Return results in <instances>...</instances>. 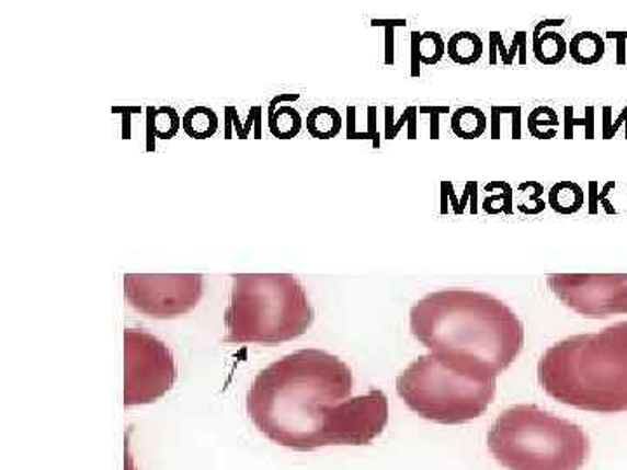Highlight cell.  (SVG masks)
<instances>
[{
	"label": "cell",
	"mask_w": 627,
	"mask_h": 470,
	"mask_svg": "<svg viewBox=\"0 0 627 470\" xmlns=\"http://www.w3.org/2000/svg\"><path fill=\"white\" fill-rule=\"evenodd\" d=\"M352 371L319 348L293 352L262 369L248 390L247 411L272 443L314 451L322 448L327 411L351 398Z\"/></svg>",
	"instance_id": "6da1fadb"
},
{
	"label": "cell",
	"mask_w": 627,
	"mask_h": 470,
	"mask_svg": "<svg viewBox=\"0 0 627 470\" xmlns=\"http://www.w3.org/2000/svg\"><path fill=\"white\" fill-rule=\"evenodd\" d=\"M411 335L431 354L499 377L525 345V326L504 301L475 289L429 293L410 310Z\"/></svg>",
	"instance_id": "7a4b0ae2"
},
{
	"label": "cell",
	"mask_w": 627,
	"mask_h": 470,
	"mask_svg": "<svg viewBox=\"0 0 627 470\" xmlns=\"http://www.w3.org/2000/svg\"><path fill=\"white\" fill-rule=\"evenodd\" d=\"M544 392L556 401L591 413L627 411V321L568 336L538 360Z\"/></svg>",
	"instance_id": "3957f363"
},
{
	"label": "cell",
	"mask_w": 627,
	"mask_h": 470,
	"mask_svg": "<svg viewBox=\"0 0 627 470\" xmlns=\"http://www.w3.org/2000/svg\"><path fill=\"white\" fill-rule=\"evenodd\" d=\"M314 322L304 284L289 274H236L225 310L227 344L277 345L298 339Z\"/></svg>",
	"instance_id": "277c9868"
},
{
	"label": "cell",
	"mask_w": 627,
	"mask_h": 470,
	"mask_svg": "<svg viewBox=\"0 0 627 470\" xmlns=\"http://www.w3.org/2000/svg\"><path fill=\"white\" fill-rule=\"evenodd\" d=\"M487 440L497 462L508 470H581L591 451L581 425L535 404L502 411Z\"/></svg>",
	"instance_id": "5b68a950"
},
{
	"label": "cell",
	"mask_w": 627,
	"mask_h": 470,
	"mask_svg": "<svg viewBox=\"0 0 627 470\" xmlns=\"http://www.w3.org/2000/svg\"><path fill=\"white\" fill-rule=\"evenodd\" d=\"M404 404L436 424L460 425L479 419L493 403L497 377L463 368L437 354L413 360L396 380Z\"/></svg>",
	"instance_id": "8992f818"
},
{
	"label": "cell",
	"mask_w": 627,
	"mask_h": 470,
	"mask_svg": "<svg viewBox=\"0 0 627 470\" xmlns=\"http://www.w3.org/2000/svg\"><path fill=\"white\" fill-rule=\"evenodd\" d=\"M179 377L173 352L144 330L124 331V406L150 404Z\"/></svg>",
	"instance_id": "52a82bcc"
},
{
	"label": "cell",
	"mask_w": 627,
	"mask_h": 470,
	"mask_svg": "<svg viewBox=\"0 0 627 470\" xmlns=\"http://www.w3.org/2000/svg\"><path fill=\"white\" fill-rule=\"evenodd\" d=\"M124 297L133 309L149 318L171 319L191 312L203 297V276H124Z\"/></svg>",
	"instance_id": "ba28073f"
},
{
	"label": "cell",
	"mask_w": 627,
	"mask_h": 470,
	"mask_svg": "<svg viewBox=\"0 0 627 470\" xmlns=\"http://www.w3.org/2000/svg\"><path fill=\"white\" fill-rule=\"evenodd\" d=\"M547 286L565 307L584 318L627 313V274H552Z\"/></svg>",
	"instance_id": "9c48e42d"
},
{
	"label": "cell",
	"mask_w": 627,
	"mask_h": 470,
	"mask_svg": "<svg viewBox=\"0 0 627 470\" xmlns=\"http://www.w3.org/2000/svg\"><path fill=\"white\" fill-rule=\"evenodd\" d=\"M389 422V399L381 390L349 398L327 411L322 427L324 446H363L377 439Z\"/></svg>",
	"instance_id": "30bf717a"
},
{
	"label": "cell",
	"mask_w": 627,
	"mask_h": 470,
	"mask_svg": "<svg viewBox=\"0 0 627 470\" xmlns=\"http://www.w3.org/2000/svg\"><path fill=\"white\" fill-rule=\"evenodd\" d=\"M483 41L475 32L463 31L452 35L446 43V55L454 64L470 67L478 64L483 56Z\"/></svg>",
	"instance_id": "8fae6325"
},
{
	"label": "cell",
	"mask_w": 627,
	"mask_h": 470,
	"mask_svg": "<svg viewBox=\"0 0 627 470\" xmlns=\"http://www.w3.org/2000/svg\"><path fill=\"white\" fill-rule=\"evenodd\" d=\"M605 38L596 34V32H579L568 43V55L572 56V60L575 64L585 65V67L600 64L603 60V56H605Z\"/></svg>",
	"instance_id": "7c38bea8"
},
{
	"label": "cell",
	"mask_w": 627,
	"mask_h": 470,
	"mask_svg": "<svg viewBox=\"0 0 627 470\" xmlns=\"http://www.w3.org/2000/svg\"><path fill=\"white\" fill-rule=\"evenodd\" d=\"M547 204L551 206L552 211L560 213V215H575L584 208V188L579 183L568 182V180L558 182L549 191Z\"/></svg>",
	"instance_id": "4fadbf2b"
},
{
	"label": "cell",
	"mask_w": 627,
	"mask_h": 470,
	"mask_svg": "<svg viewBox=\"0 0 627 470\" xmlns=\"http://www.w3.org/2000/svg\"><path fill=\"white\" fill-rule=\"evenodd\" d=\"M452 133L463 140H476L488 129V117L478 106H463L452 115Z\"/></svg>",
	"instance_id": "5bb4252c"
},
{
	"label": "cell",
	"mask_w": 627,
	"mask_h": 470,
	"mask_svg": "<svg viewBox=\"0 0 627 470\" xmlns=\"http://www.w3.org/2000/svg\"><path fill=\"white\" fill-rule=\"evenodd\" d=\"M568 55V43L556 31H546L534 35V56L538 64L555 67Z\"/></svg>",
	"instance_id": "9a60e30c"
},
{
	"label": "cell",
	"mask_w": 627,
	"mask_h": 470,
	"mask_svg": "<svg viewBox=\"0 0 627 470\" xmlns=\"http://www.w3.org/2000/svg\"><path fill=\"white\" fill-rule=\"evenodd\" d=\"M342 129V117L331 106H318L307 115V131L318 140L335 138Z\"/></svg>",
	"instance_id": "2e32d148"
},
{
	"label": "cell",
	"mask_w": 627,
	"mask_h": 470,
	"mask_svg": "<svg viewBox=\"0 0 627 470\" xmlns=\"http://www.w3.org/2000/svg\"><path fill=\"white\" fill-rule=\"evenodd\" d=\"M183 131L195 140L212 138L218 129V117L208 106H194L182 119Z\"/></svg>",
	"instance_id": "e0dca14e"
},
{
	"label": "cell",
	"mask_w": 627,
	"mask_h": 470,
	"mask_svg": "<svg viewBox=\"0 0 627 470\" xmlns=\"http://www.w3.org/2000/svg\"><path fill=\"white\" fill-rule=\"evenodd\" d=\"M526 127H528V131L537 140H552L558 135L560 117H558V112L551 108V106H537L528 115Z\"/></svg>",
	"instance_id": "ac0fdd59"
},
{
	"label": "cell",
	"mask_w": 627,
	"mask_h": 470,
	"mask_svg": "<svg viewBox=\"0 0 627 470\" xmlns=\"http://www.w3.org/2000/svg\"><path fill=\"white\" fill-rule=\"evenodd\" d=\"M269 127H271L272 135L280 138V140H292L300 133V114L292 106H281L280 111L271 112Z\"/></svg>",
	"instance_id": "d6986e66"
},
{
	"label": "cell",
	"mask_w": 627,
	"mask_h": 470,
	"mask_svg": "<svg viewBox=\"0 0 627 470\" xmlns=\"http://www.w3.org/2000/svg\"><path fill=\"white\" fill-rule=\"evenodd\" d=\"M485 192L488 195L487 199L483 200V209L488 215H499V213L511 215L514 211V191L509 183H488Z\"/></svg>",
	"instance_id": "ffe728a7"
},
{
	"label": "cell",
	"mask_w": 627,
	"mask_h": 470,
	"mask_svg": "<svg viewBox=\"0 0 627 470\" xmlns=\"http://www.w3.org/2000/svg\"><path fill=\"white\" fill-rule=\"evenodd\" d=\"M467 200L478 206V183L467 182L466 191H464L463 199H458L455 194L454 183L441 182V215L448 213V206L452 204L455 215H463L466 211Z\"/></svg>",
	"instance_id": "44dd1931"
},
{
	"label": "cell",
	"mask_w": 627,
	"mask_h": 470,
	"mask_svg": "<svg viewBox=\"0 0 627 470\" xmlns=\"http://www.w3.org/2000/svg\"><path fill=\"white\" fill-rule=\"evenodd\" d=\"M150 129L162 140H170L180 129L179 114L170 106H161L157 111L149 112Z\"/></svg>",
	"instance_id": "7402d4cb"
},
{
	"label": "cell",
	"mask_w": 627,
	"mask_h": 470,
	"mask_svg": "<svg viewBox=\"0 0 627 470\" xmlns=\"http://www.w3.org/2000/svg\"><path fill=\"white\" fill-rule=\"evenodd\" d=\"M544 187L538 182H525L517 187V209L525 215H538L546 209Z\"/></svg>",
	"instance_id": "603a6c76"
},
{
	"label": "cell",
	"mask_w": 627,
	"mask_h": 470,
	"mask_svg": "<svg viewBox=\"0 0 627 470\" xmlns=\"http://www.w3.org/2000/svg\"><path fill=\"white\" fill-rule=\"evenodd\" d=\"M420 64L437 65L446 53V43L443 35L437 32H425L419 38Z\"/></svg>",
	"instance_id": "cb8c5ba5"
},
{
	"label": "cell",
	"mask_w": 627,
	"mask_h": 470,
	"mask_svg": "<svg viewBox=\"0 0 627 470\" xmlns=\"http://www.w3.org/2000/svg\"><path fill=\"white\" fill-rule=\"evenodd\" d=\"M577 126L585 127V138L593 140L594 106H585V117H582V119H575L573 106H565V140H573L575 138Z\"/></svg>",
	"instance_id": "d4e9b609"
},
{
	"label": "cell",
	"mask_w": 627,
	"mask_h": 470,
	"mask_svg": "<svg viewBox=\"0 0 627 470\" xmlns=\"http://www.w3.org/2000/svg\"><path fill=\"white\" fill-rule=\"evenodd\" d=\"M615 183L608 182L603 185L602 191H600V183L590 182V213L591 215H596L600 211V206H605L606 213H615V209L611 208V204L606 200V197L611 195V191H614Z\"/></svg>",
	"instance_id": "484cf974"
},
{
	"label": "cell",
	"mask_w": 627,
	"mask_h": 470,
	"mask_svg": "<svg viewBox=\"0 0 627 470\" xmlns=\"http://www.w3.org/2000/svg\"><path fill=\"white\" fill-rule=\"evenodd\" d=\"M620 126H626L627 140V106L615 121L612 119V106H603V140H612Z\"/></svg>",
	"instance_id": "4316f807"
},
{
	"label": "cell",
	"mask_w": 627,
	"mask_h": 470,
	"mask_svg": "<svg viewBox=\"0 0 627 470\" xmlns=\"http://www.w3.org/2000/svg\"><path fill=\"white\" fill-rule=\"evenodd\" d=\"M513 65L509 58V49H505L504 38L501 32H490V65Z\"/></svg>",
	"instance_id": "83f0119b"
},
{
	"label": "cell",
	"mask_w": 627,
	"mask_h": 470,
	"mask_svg": "<svg viewBox=\"0 0 627 470\" xmlns=\"http://www.w3.org/2000/svg\"><path fill=\"white\" fill-rule=\"evenodd\" d=\"M449 106H420V114L431 115V138L440 140V115L448 114Z\"/></svg>",
	"instance_id": "f1b7e54d"
},
{
	"label": "cell",
	"mask_w": 627,
	"mask_h": 470,
	"mask_svg": "<svg viewBox=\"0 0 627 470\" xmlns=\"http://www.w3.org/2000/svg\"><path fill=\"white\" fill-rule=\"evenodd\" d=\"M526 32H516L513 38V46L509 49V58L514 61L516 55L520 56V65H526Z\"/></svg>",
	"instance_id": "f546056e"
},
{
	"label": "cell",
	"mask_w": 627,
	"mask_h": 470,
	"mask_svg": "<svg viewBox=\"0 0 627 470\" xmlns=\"http://www.w3.org/2000/svg\"><path fill=\"white\" fill-rule=\"evenodd\" d=\"M404 124H410L411 127H415L417 129L415 106H408L407 111H404L403 117H401V121H399V123L396 124L395 127H390V129H387L386 131L387 138H389V140H395L396 136H398V133L401 131V127H403Z\"/></svg>",
	"instance_id": "4dcf8cb0"
},
{
	"label": "cell",
	"mask_w": 627,
	"mask_h": 470,
	"mask_svg": "<svg viewBox=\"0 0 627 470\" xmlns=\"http://www.w3.org/2000/svg\"><path fill=\"white\" fill-rule=\"evenodd\" d=\"M606 38H612L617 44V65H626L627 32H608Z\"/></svg>",
	"instance_id": "1f68e13d"
},
{
	"label": "cell",
	"mask_w": 627,
	"mask_h": 470,
	"mask_svg": "<svg viewBox=\"0 0 627 470\" xmlns=\"http://www.w3.org/2000/svg\"><path fill=\"white\" fill-rule=\"evenodd\" d=\"M419 32L411 34V76H420Z\"/></svg>",
	"instance_id": "d6a6232c"
},
{
	"label": "cell",
	"mask_w": 627,
	"mask_h": 470,
	"mask_svg": "<svg viewBox=\"0 0 627 470\" xmlns=\"http://www.w3.org/2000/svg\"><path fill=\"white\" fill-rule=\"evenodd\" d=\"M561 25H565V20H543V22H538L537 26H535L534 35L543 34V32H546L547 26Z\"/></svg>",
	"instance_id": "836d02e7"
}]
</instances>
